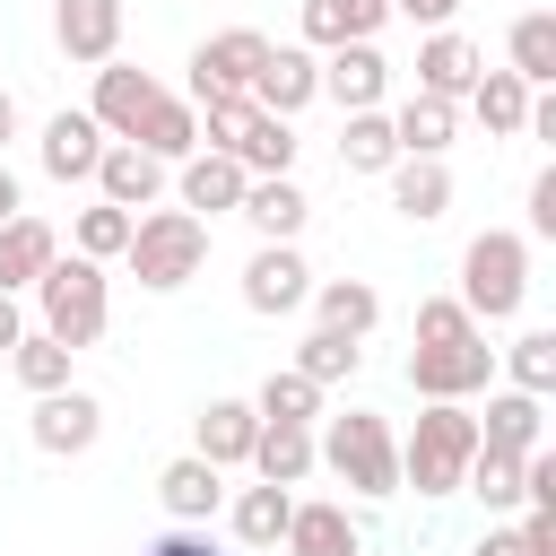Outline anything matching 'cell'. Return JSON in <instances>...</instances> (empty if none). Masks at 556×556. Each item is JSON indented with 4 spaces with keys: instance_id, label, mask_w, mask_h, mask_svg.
Instances as JSON below:
<instances>
[{
    "instance_id": "cell-1",
    "label": "cell",
    "mask_w": 556,
    "mask_h": 556,
    "mask_svg": "<svg viewBox=\"0 0 556 556\" xmlns=\"http://www.w3.org/2000/svg\"><path fill=\"white\" fill-rule=\"evenodd\" d=\"M313 460H321L348 495H365V504L400 495V434H391V417H382V408H339V417H321Z\"/></svg>"
},
{
    "instance_id": "cell-2",
    "label": "cell",
    "mask_w": 556,
    "mask_h": 556,
    "mask_svg": "<svg viewBox=\"0 0 556 556\" xmlns=\"http://www.w3.org/2000/svg\"><path fill=\"white\" fill-rule=\"evenodd\" d=\"M122 269H130L148 295L191 287V278L208 269V217H191V208H139V226H130V243H122Z\"/></svg>"
},
{
    "instance_id": "cell-3",
    "label": "cell",
    "mask_w": 556,
    "mask_h": 556,
    "mask_svg": "<svg viewBox=\"0 0 556 556\" xmlns=\"http://www.w3.org/2000/svg\"><path fill=\"white\" fill-rule=\"evenodd\" d=\"M469 452H478V417H469V400H426L417 426L400 434V486H417V495H460Z\"/></svg>"
},
{
    "instance_id": "cell-4",
    "label": "cell",
    "mask_w": 556,
    "mask_h": 556,
    "mask_svg": "<svg viewBox=\"0 0 556 556\" xmlns=\"http://www.w3.org/2000/svg\"><path fill=\"white\" fill-rule=\"evenodd\" d=\"M460 304H469L478 330H486V321H513V313L530 304V235H513V226L469 235V243H460Z\"/></svg>"
},
{
    "instance_id": "cell-5",
    "label": "cell",
    "mask_w": 556,
    "mask_h": 556,
    "mask_svg": "<svg viewBox=\"0 0 556 556\" xmlns=\"http://www.w3.org/2000/svg\"><path fill=\"white\" fill-rule=\"evenodd\" d=\"M35 313H43V330L61 339V348H96L104 339V321H113V287H104V261H87V252H52V269L35 278Z\"/></svg>"
},
{
    "instance_id": "cell-6",
    "label": "cell",
    "mask_w": 556,
    "mask_h": 556,
    "mask_svg": "<svg viewBox=\"0 0 556 556\" xmlns=\"http://www.w3.org/2000/svg\"><path fill=\"white\" fill-rule=\"evenodd\" d=\"M486 382H495L486 330H469V339H452V348H408V391H417V400H478Z\"/></svg>"
},
{
    "instance_id": "cell-7",
    "label": "cell",
    "mask_w": 556,
    "mask_h": 556,
    "mask_svg": "<svg viewBox=\"0 0 556 556\" xmlns=\"http://www.w3.org/2000/svg\"><path fill=\"white\" fill-rule=\"evenodd\" d=\"M261 52H269V35L261 26H226V35H208V43H191V104H208V96H243L252 87V70H261Z\"/></svg>"
},
{
    "instance_id": "cell-8",
    "label": "cell",
    "mask_w": 556,
    "mask_h": 556,
    "mask_svg": "<svg viewBox=\"0 0 556 556\" xmlns=\"http://www.w3.org/2000/svg\"><path fill=\"white\" fill-rule=\"evenodd\" d=\"M26 434H35V452L78 460V452H96V434H104V400H96V391H78V382H61V391H43V400H35Z\"/></svg>"
},
{
    "instance_id": "cell-9",
    "label": "cell",
    "mask_w": 556,
    "mask_h": 556,
    "mask_svg": "<svg viewBox=\"0 0 556 556\" xmlns=\"http://www.w3.org/2000/svg\"><path fill=\"white\" fill-rule=\"evenodd\" d=\"M261 113H278V122H295L313 96H321V61L304 52V43H269L261 52V70H252V87H243Z\"/></svg>"
},
{
    "instance_id": "cell-10",
    "label": "cell",
    "mask_w": 556,
    "mask_h": 556,
    "mask_svg": "<svg viewBox=\"0 0 556 556\" xmlns=\"http://www.w3.org/2000/svg\"><path fill=\"white\" fill-rule=\"evenodd\" d=\"M304 295H313V269H304V252L295 243H261L252 261H243V313H304Z\"/></svg>"
},
{
    "instance_id": "cell-11",
    "label": "cell",
    "mask_w": 556,
    "mask_h": 556,
    "mask_svg": "<svg viewBox=\"0 0 556 556\" xmlns=\"http://www.w3.org/2000/svg\"><path fill=\"white\" fill-rule=\"evenodd\" d=\"M165 174H174V165H156L139 139H104V156H96V200H113V208H156V200H165Z\"/></svg>"
},
{
    "instance_id": "cell-12",
    "label": "cell",
    "mask_w": 556,
    "mask_h": 556,
    "mask_svg": "<svg viewBox=\"0 0 556 556\" xmlns=\"http://www.w3.org/2000/svg\"><path fill=\"white\" fill-rule=\"evenodd\" d=\"M235 217H243L261 243H295V235H304V217H313V200H304V182H295V174H252V182H243V200H235Z\"/></svg>"
},
{
    "instance_id": "cell-13",
    "label": "cell",
    "mask_w": 556,
    "mask_h": 556,
    "mask_svg": "<svg viewBox=\"0 0 556 556\" xmlns=\"http://www.w3.org/2000/svg\"><path fill=\"white\" fill-rule=\"evenodd\" d=\"M148 104H156V78H148L139 61H96V96H87V113H96L104 139H130Z\"/></svg>"
},
{
    "instance_id": "cell-14",
    "label": "cell",
    "mask_w": 556,
    "mask_h": 556,
    "mask_svg": "<svg viewBox=\"0 0 556 556\" xmlns=\"http://www.w3.org/2000/svg\"><path fill=\"white\" fill-rule=\"evenodd\" d=\"M35 156H43V174L52 182H96V156H104V130H96V113L78 104H61L52 122H43V139H35Z\"/></svg>"
},
{
    "instance_id": "cell-15",
    "label": "cell",
    "mask_w": 556,
    "mask_h": 556,
    "mask_svg": "<svg viewBox=\"0 0 556 556\" xmlns=\"http://www.w3.org/2000/svg\"><path fill=\"white\" fill-rule=\"evenodd\" d=\"M243 165L235 156H217V148H191L182 165H174V208H191V217H226L235 200H243Z\"/></svg>"
},
{
    "instance_id": "cell-16",
    "label": "cell",
    "mask_w": 556,
    "mask_h": 556,
    "mask_svg": "<svg viewBox=\"0 0 556 556\" xmlns=\"http://www.w3.org/2000/svg\"><path fill=\"white\" fill-rule=\"evenodd\" d=\"M52 43L70 61H113L122 52V0H52Z\"/></svg>"
},
{
    "instance_id": "cell-17",
    "label": "cell",
    "mask_w": 556,
    "mask_h": 556,
    "mask_svg": "<svg viewBox=\"0 0 556 556\" xmlns=\"http://www.w3.org/2000/svg\"><path fill=\"white\" fill-rule=\"evenodd\" d=\"M382 87H391V61H382V43H330V61H321V96H330L339 113H365V104H382Z\"/></svg>"
},
{
    "instance_id": "cell-18",
    "label": "cell",
    "mask_w": 556,
    "mask_h": 556,
    "mask_svg": "<svg viewBox=\"0 0 556 556\" xmlns=\"http://www.w3.org/2000/svg\"><path fill=\"white\" fill-rule=\"evenodd\" d=\"M252 434H261V408H252V400H208V408L191 417V452L217 460V469H243V460H252Z\"/></svg>"
},
{
    "instance_id": "cell-19",
    "label": "cell",
    "mask_w": 556,
    "mask_h": 556,
    "mask_svg": "<svg viewBox=\"0 0 556 556\" xmlns=\"http://www.w3.org/2000/svg\"><path fill=\"white\" fill-rule=\"evenodd\" d=\"M156 504H165V521H208L226 504V469L200 460V452H182V460L156 469Z\"/></svg>"
},
{
    "instance_id": "cell-20",
    "label": "cell",
    "mask_w": 556,
    "mask_h": 556,
    "mask_svg": "<svg viewBox=\"0 0 556 556\" xmlns=\"http://www.w3.org/2000/svg\"><path fill=\"white\" fill-rule=\"evenodd\" d=\"M278 547H287V556H365V530L348 521V504L313 495V504L287 513V539H278Z\"/></svg>"
},
{
    "instance_id": "cell-21",
    "label": "cell",
    "mask_w": 556,
    "mask_h": 556,
    "mask_svg": "<svg viewBox=\"0 0 556 556\" xmlns=\"http://www.w3.org/2000/svg\"><path fill=\"white\" fill-rule=\"evenodd\" d=\"M539 434H547V400L539 391H486V417H478V443L486 452H539Z\"/></svg>"
},
{
    "instance_id": "cell-22",
    "label": "cell",
    "mask_w": 556,
    "mask_h": 556,
    "mask_svg": "<svg viewBox=\"0 0 556 556\" xmlns=\"http://www.w3.org/2000/svg\"><path fill=\"white\" fill-rule=\"evenodd\" d=\"M486 61H478V43L469 35H452V26H434L426 43H417V96H469V78H478Z\"/></svg>"
},
{
    "instance_id": "cell-23",
    "label": "cell",
    "mask_w": 556,
    "mask_h": 556,
    "mask_svg": "<svg viewBox=\"0 0 556 556\" xmlns=\"http://www.w3.org/2000/svg\"><path fill=\"white\" fill-rule=\"evenodd\" d=\"M382 182H391V208H400L408 226H434V217L452 208V165H443V156H400Z\"/></svg>"
},
{
    "instance_id": "cell-24",
    "label": "cell",
    "mask_w": 556,
    "mask_h": 556,
    "mask_svg": "<svg viewBox=\"0 0 556 556\" xmlns=\"http://www.w3.org/2000/svg\"><path fill=\"white\" fill-rule=\"evenodd\" d=\"M52 252H61V235H52L43 217H26V208H17V217L0 226V295H26V287L52 269Z\"/></svg>"
},
{
    "instance_id": "cell-25",
    "label": "cell",
    "mask_w": 556,
    "mask_h": 556,
    "mask_svg": "<svg viewBox=\"0 0 556 556\" xmlns=\"http://www.w3.org/2000/svg\"><path fill=\"white\" fill-rule=\"evenodd\" d=\"M391 17V0H304V52H330V43H374Z\"/></svg>"
},
{
    "instance_id": "cell-26",
    "label": "cell",
    "mask_w": 556,
    "mask_h": 556,
    "mask_svg": "<svg viewBox=\"0 0 556 556\" xmlns=\"http://www.w3.org/2000/svg\"><path fill=\"white\" fill-rule=\"evenodd\" d=\"M130 139H139V148H148L156 165H182V156L200 148V104H191V96H165V87H156V104L139 113V130H130Z\"/></svg>"
},
{
    "instance_id": "cell-27",
    "label": "cell",
    "mask_w": 556,
    "mask_h": 556,
    "mask_svg": "<svg viewBox=\"0 0 556 556\" xmlns=\"http://www.w3.org/2000/svg\"><path fill=\"white\" fill-rule=\"evenodd\" d=\"M252 478H269V486H304L321 460H313V426H269L261 417V434H252V460H243Z\"/></svg>"
},
{
    "instance_id": "cell-28",
    "label": "cell",
    "mask_w": 556,
    "mask_h": 556,
    "mask_svg": "<svg viewBox=\"0 0 556 556\" xmlns=\"http://www.w3.org/2000/svg\"><path fill=\"white\" fill-rule=\"evenodd\" d=\"M391 139H400V156H443L460 139V104L452 96H408L391 113Z\"/></svg>"
},
{
    "instance_id": "cell-29",
    "label": "cell",
    "mask_w": 556,
    "mask_h": 556,
    "mask_svg": "<svg viewBox=\"0 0 556 556\" xmlns=\"http://www.w3.org/2000/svg\"><path fill=\"white\" fill-rule=\"evenodd\" d=\"M287 513H295V486H269V478L235 486V504H226V521H235L243 547H278L287 539Z\"/></svg>"
},
{
    "instance_id": "cell-30",
    "label": "cell",
    "mask_w": 556,
    "mask_h": 556,
    "mask_svg": "<svg viewBox=\"0 0 556 556\" xmlns=\"http://www.w3.org/2000/svg\"><path fill=\"white\" fill-rule=\"evenodd\" d=\"M460 104L486 122V139H521V122H530V87H521L513 70H478Z\"/></svg>"
},
{
    "instance_id": "cell-31",
    "label": "cell",
    "mask_w": 556,
    "mask_h": 556,
    "mask_svg": "<svg viewBox=\"0 0 556 556\" xmlns=\"http://www.w3.org/2000/svg\"><path fill=\"white\" fill-rule=\"evenodd\" d=\"M504 52H513L504 70H513L521 87H556V17H547V9H521L513 35H504Z\"/></svg>"
},
{
    "instance_id": "cell-32",
    "label": "cell",
    "mask_w": 556,
    "mask_h": 556,
    "mask_svg": "<svg viewBox=\"0 0 556 556\" xmlns=\"http://www.w3.org/2000/svg\"><path fill=\"white\" fill-rule=\"evenodd\" d=\"M339 165L348 174H391L400 165V139H391V113L382 104H365V113L339 122Z\"/></svg>"
},
{
    "instance_id": "cell-33",
    "label": "cell",
    "mask_w": 556,
    "mask_h": 556,
    "mask_svg": "<svg viewBox=\"0 0 556 556\" xmlns=\"http://www.w3.org/2000/svg\"><path fill=\"white\" fill-rule=\"evenodd\" d=\"M330 330H348V339H365L374 321H382V295L365 287V278H313V295H304Z\"/></svg>"
},
{
    "instance_id": "cell-34",
    "label": "cell",
    "mask_w": 556,
    "mask_h": 556,
    "mask_svg": "<svg viewBox=\"0 0 556 556\" xmlns=\"http://www.w3.org/2000/svg\"><path fill=\"white\" fill-rule=\"evenodd\" d=\"M252 408H261L269 426H321V417H330V408H321V382L295 374V365H278V374L252 391Z\"/></svg>"
},
{
    "instance_id": "cell-35",
    "label": "cell",
    "mask_w": 556,
    "mask_h": 556,
    "mask_svg": "<svg viewBox=\"0 0 556 556\" xmlns=\"http://www.w3.org/2000/svg\"><path fill=\"white\" fill-rule=\"evenodd\" d=\"M130 226H139V208H113V200H87V208L70 217V252H87V261H122V243H130Z\"/></svg>"
},
{
    "instance_id": "cell-36",
    "label": "cell",
    "mask_w": 556,
    "mask_h": 556,
    "mask_svg": "<svg viewBox=\"0 0 556 556\" xmlns=\"http://www.w3.org/2000/svg\"><path fill=\"white\" fill-rule=\"evenodd\" d=\"M70 356H78V348H61L52 330H17V348H9V374H17V382L43 400V391H61V382H70Z\"/></svg>"
},
{
    "instance_id": "cell-37",
    "label": "cell",
    "mask_w": 556,
    "mask_h": 556,
    "mask_svg": "<svg viewBox=\"0 0 556 556\" xmlns=\"http://www.w3.org/2000/svg\"><path fill=\"white\" fill-rule=\"evenodd\" d=\"M460 495H478L486 513H513L521 504V452H469V469H460Z\"/></svg>"
},
{
    "instance_id": "cell-38",
    "label": "cell",
    "mask_w": 556,
    "mask_h": 556,
    "mask_svg": "<svg viewBox=\"0 0 556 556\" xmlns=\"http://www.w3.org/2000/svg\"><path fill=\"white\" fill-rule=\"evenodd\" d=\"M356 365H365V348H356L348 330H330V321H313V330H304V348H295V374H313L321 391H330V382H348Z\"/></svg>"
},
{
    "instance_id": "cell-39",
    "label": "cell",
    "mask_w": 556,
    "mask_h": 556,
    "mask_svg": "<svg viewBox=\"0 0 556 556\" xmlns=\"http://www.w3.org/2000/svg\"><path fill=\"white\" fill-rule=\"evenodd\" d=\"M495 365L513 374V391H556V330H521L513 348H495Z\"/></svg>"
},
{
    "instance_id": "cell-40",
    "label": "cell",
    "mask_w": 556,
    "mask_h": 556,
    "mask_svg": "<svg viewBox=\"0 0 556 556\" xmlns=\"http://www.w3.org/2000/svg\"><path fill=\"white\" fill-rule=\"evenodd\" d=\"M235 165H243V174H295V122L261 113V122H252V139L235 148Z\"/></svg>"
},
{
    "instance_id": "cell-41",
    "label": "cell",
    "mask_w": 556,
    "mask_h": 556,
    "mask_svg": "<svg viewBox=\"0 0 556 556\" xmlns=\"http://www.w3.org/2000/svg\"><path fill=\"white\" fill-rule=\"evenodd\" d=\"M478 321H469V304L460 295H426L417 304V348H452V339H469Z\"/></svg>"
},
{
    "instance_id": "cell-42",
    "label": "cell",
    "mask_w": 556,
    "mask_h": 556,
    "mask_svg": "<svg viewBox=\"0 0 556 556\" xmlns=\"http://www.w3.org/2000/svg\"><path fill=\"white\" fill-rule=\"evenodd\" d=\"M139 556H217V539H208L200 521H174V530H156Z\"/></svg>"
},
{
    "instance_id": "cell-43",
    "label": "cell",
    "mask_w": 556,
    "mask_h": 556,
    "mask_svg": "<svg viewBox=\"0 0 556 556\" xmlns=\"http://www.w3.org/2000/svg\"><path fill=\"white\" fill-rule=\"evenodd\" d=\"M530 235H539V243H556V165H539V174H530Z\"/></svg>"
},
{
    "instance_id": "cell-44",
    "label": "cell",
    "mask_w": 556,
    "mask_h": 556,
    "mask_svg": "<svg viewBox=\"0 0 556 556\" xmlns=\"http://www.w3.org/2000/svg\"><path fill=\"white\" fill-rule=\"evenodd\" d=\"M521 539H530V556H556V513L547 504H521Z\"/></svg>"
},
{
    "instance_id": "cell-45",
    "label": "cell",
    "mask_w": 556,
    "mask_h": 556,
    "mask_svg": "<svg viewBox=\"0 0 556 556\" xmlns=\"http://www.w3.org/2000/svg\"><path fill=\"white\" fill-rule=\"evenodd\" d=\"M391 17H417V26L434 35V26H452V17H460V0H391Z\"/></svg>"
},
{
    "instance_id": "cell-46",
    "label": "cell",
    "mask_w": 556,
    "mask_h": 556,
    "mask_svg": "<svg viewBox=\"0 0 556 556\" xmlns=\"http://www.w3.org/2000/svg\"><path fill=\"white\" fill-rule=\"evenodd\" d=\"M469 556H530V539H521V521H504V530H478Z\"/></svg>"
},
{
    "instance_id": "cell-47",
    "label": "cell",
    "mask_w": 556,
    "mask_h": 556,
    "mask_svg": "<svg viewBox=\"0 0 556 556\" xmlns=\"http://www.w3.org/2000/svg\"><path fill=\"white\" fill-rule=\"evenodd\" d=\"M17 208H26V182H17V174H9V156H0V226H9Z\"/></svg>"
},
{
    "instance_id": "cell-48",
    "label": "cell",
    "mask_w": 556,
    "mask_h": 556,
    "mask_svg": "<svg viewBox=\"0 0 556 556\" xmlns=\"http://www.w3.org/2000/svg\"><path fill=\"white\" fill-rule=\"evenodd\" d=\"M17 330H26V313H17V295H0V356L17 348Z\"/></svg>"
},
{
    "instance_id": "cell-49",
    "label": "cell",
    "mask_w": 556,
    "mask_h": 556,
    "mask_svg": "<svg viewBox=\"0 0 556 556\" xmlns=\"http://www.w3.org/2000/svg\"><path fill=\"white\" fill-rule=\"evenodd\" d=\"M9 139H17V96L0 87V156H9Z\"/></svg>"
}]
</instances>
